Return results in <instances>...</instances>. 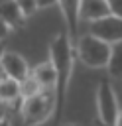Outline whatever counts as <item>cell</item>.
Instances as JSON below:
<instances>
[{
	"label": "cell",
	"instance_id": "cell-1",
	"mask_svg": "<svg viewBox=\"0 0 122 126\" xmlns=\"http://www.w3.org/2000/svg\"><path fill=\"white\" fill-rule=\"evenodd\" d=\"M75 45L71 43L67 32H59L51 43H49V61L55 67L57 73V83H55V112H53V122L59 124L65 104H67V91H69V81L73 73V61H75Z\"/></svg>",
	"mask_w": 122,
	"mask_h": 126
},
{
	"label": "cell",
	"instance_id": "cell-2",
	"mask_svg": "<svg viewBox=\"0 0 122 126\" xmlns=\"http://www.w3.org/2000/svg\"><path fill=\"white\" fill-rule=\"evenodd\" d=\"M110 53H112V43H108L92 33L81 35L75 45L77 59L91 69H106L108 61H110Z\"/></svg>",
	"mask_w": 122,
	"mask_h": 126
},
{
	"label": "cell",
	"instance_id": "cell-3",
	"mask_svg": "<svg viewBox=\"0 0 122 126\" xmlns=\"http://www.w3.org/2000/svg\"><path fill=\"white\" fill-rule=\"evenodd\" d=\"M22 122L26 126H39L53 118L55 112V91H41L31 98H22Z\"/></svg>",
	"mask_w": 122,
	"mask_h": 126
},
{
	"label": "cell",
	"instance_id": "cell-4",
	"mask_svg": "<svg viewBox=\"0 0 122 126\" xmlns=\"http://www.w3.org/2000/svg\"><path fill=\"white\" fill-rule=\"evenodd\" d=\"M96 114L98 122L104 126H116L120 108H118V98L112 83L108 79L100 81L96 85Z\"/></svg>",
	"mask_w": 122,
	"mask_h": 126
},
{
	"label": "cell",
	"instance_id": "cell-5",
	"mask_svg": "<svg viewBox=\"0 0 122 126\" xmlns=\"http://www.w3.org/2000/svg\"><path fill=\"white\" fill-rule=\"evenodd\" d=\"M89 33L108 41V43H116V41H122V18L118 16H106L102 20H96V22H91L89 26Z\"/></svg>",
	"mask_w": 122,
	"mask_h": 126
},
{
	"label": "cell",
	"instance_id": "cell-6",
	"mask_svg": "<svg viewBox=\"0 0 122 126\" xmlns=\"http://www.w3.org/2000/svg\"><path fill=\"white\" fill-rule=\"evenodd\" d=\"M63 14V22H65V32L71 39L73 45H77L79 41V24H81V0H59L57 2Z\"/></svg>",
	"mask_w": 122,
	"mask_h": 126
},
{
	"label": "cell",
	"instance_id": "cell-7",
	"mask_svg": "<svg viewBox=\"0 0 122 126\" xmlns=\"http://www.w3.org/2000/svg\"><path fill=\"white\" fill-rule=\"evenodd\" d=\"M0 67H2L4 75L12 77V79H16V81H20V83L26 81V79L31 75V69H30L26 57H22V55L16 53V51H6L4 57H2Z\"/></svg>",
	"mask_w": 122,
	"mask_h": 126
},
{
	"label": "cell",
	"instance_id": "cell-8",
	"mask_svg": "<svg viewBox=\"0 0 122 126\" xmlns=\"http://www.w3.org/2000/svg\"><path fill=\"white\" fill-rule=\"evenodd\" d=\"M0 16L4 18V22L10 26V30H18L26 26V16L22 14L18 0H0Z\"/></svg>",
	"mask_w": 122,
	"mask_h": 126
},
{
	"label": "cell",
	"instance_id": "cell-9",
	"mask_svg": "<svg viewBox=\"0 0 122 126\" xmlns=\"http://www.w3.org/2000/svg\"><path fill=\"white\" fill-rule=\"evenodd\" d=\"M110 16V8L106 0H81V20L96 22Z\"/></svg>",
	"mask_w": 122,
	"mask_h": 126
},
{
	"label": "cell",
	"instance_id": "cell-10",
	"mask_svg": "<svg viewBox=\"0 0 122 126\" xmlns=\"http://www.w3.org/2000/svg\"><path fill=\"white\" fill-rule=\"evenodd\" d=\"M31 73H33V77L39 81V85H41L43 91H55L57 73H55V67H53L51 61H43V63H39Z\"/></svg>",
	"mask_w": 122,
	"mask_h": 126
},
{
	"label": "cell",
	"instance_id": "cell-11",
	"mask_svg": "<svg viewBox=\"0 0 122 126\" xmlns=\"http://www.w3.org/2000/svg\"><path fill=\"white\" fill-rule=\"evenodd\" d=\"M18 98H22V83L4 75L0 79V102L4 104H12Z\"/></svg>",
	"mask_w": 122,
	"mask_h": 126
},
{
	"label": "cell",
	"instance_id": "cell-12",
	"mask_svg": "<svg viewBox=\"0 0 122 126\" xmlns=\"http://www.w3.org/2000/svg\"><path fill=\"white\" fill-rule=\"evenodd\" d=\"M106 71L112 79L122 81V41L112 43V53H110V61H108Z\"/></svg>",
	"mask_w": 122,
	"mask_h": 126
},
{
	"label": "cell",
	"instance_id": "cell-13",
	"mask_svg": "<svg viewBox=\"0 0 122 126\" xmlns=\"http://www.w3.org/2000/svg\"><path fill=\"white\" fill-rule=\"evenodd\" d=\"M43 89H41V85H39V81L33 77V73L26 79V81H22V98L26 100V98H31V96H35L37 93H41Z\"/></svg>",
	"mask_w": 122,
	"mask_h": 126
},
{
	"label": "cell",
	"instance_id": "cell-14",
	"mask_svg": "<svg viewBox=\"0 0 122 126\" xmlns=\"http://www.w3.org/2000/svg\"><path fill=\"white\" fill-rule=\"evenodd\" d=\"M18 6H20V10H22V14L26 18H30L31 14H35L39 10V6H37L35 0H18Z\"/></svg>",
	"mask_w": 122,
	"mask_h": 126
},
{
	"label": "cell",
	"instance_id": "cell-15",
	"mask_svg": "<svg viewBox=\"0 0 122 126\" xmlns=\"http://www.w3.org/2000/svg\"><path fill=\"white\" fill-rule=\"evenodd\" d=\"M106 2H108V8H110V14L122 18V0H106Z\"/></svg>",
	"mask_w": 122,
	"mask_h": 126
},
{
	"label": "cell",
	"instance_id": "cell-16",
	"mask_svg": "<svg viewBox=\"0 0 122 126\" xmlns=\"http://www.w3.org/2000/svg\"><path fill=\"white\" fill-rule=\"evenodd\" d=\"M0 126H14V120H12L10 112L0 110Z\"/></svg>",
	"mask_w": 122,
	"mask_h": 126
},
{
	"label": "cell",
	"instance_id": "cell-17",
	"mask_svg": "<svg viewBox=\"0 0 122 126\" xmlns=\"http://www.w3.org/2000/svg\"><path fill=\"white\" fill-rule=\"evenodd\" d=\"M10 33V26L4 22V18L0 16V39H6V35Z\"/></svg>",
	"mask_w": 122,
	"mask_h": 126
},
{
	"label": "cell",
	"instance_id": "cell-18",
	"mask_svg": "<svg viewBox=\"0 0 122 126\" xmlns=\"http://www.w3.org/2000/svg\"><path fill=\"white\" fill-rule=\"evenodd\" d=\"M35 2H37V6H39V8H49V6L57 4L59 0H35Z\"/></svg>",
	"mask_w": 122,
	"mask_h": 126
},
{
	"label": "cell",
	"instance_id": "cell-19",
	"mask_svg": "<svg viewBox=\"0 0 122 126\" xmlns=\"http://www.w3.org/2000/svg\"><path fill=\"white\" fill-rule=\"evenodd\" d=\"M4 39H0V63H2V57H4Z\"/></svg>",
	"mask_w": 122,
	"mask_h": 126
},
{
	"label": "cell",
	"instance_id": "cell-20",
	"mask_svg": "<svg viewBox=\"0 0 122 126\" xmlns=\"http://www.w3.org/2000/svg\"><path fill=\"white\" fill-rule=\"evenodd\" d=\"M116 126H122V110H120V114H118V120H116Z\"/></svg>",
	"mask_w": 122,
	"mask_h": 126
},
{
	"label": "cell",
	"instance_id": "cell-21",
	"mask_svg": "<svg viewBox=\"0 0 122 126\" xmlns=\"http://www.w3.org/2000/svg\"><path fill=\"white\" fill-rule=\"evenodd\" d=\"M61 126H81V124H77V122H65V124H61Z\"/></svg>",
	"mask_w": 122,
	"mask_h": 126
},
{
	"label": "cell",
	"instance_id": "cell-22",
	"mask_svg": "<svg viewBox=\"0 0 122 126\" xmlns=\"http://www.w3.org/2000/svg\"><path fill=\"white\" fill-rule=\"evenodd\" d=\"M100 126H104V124H100Z\"/></svg>",
	"mask_w": 122,
	"mask_h": 126
}]
</instances>
